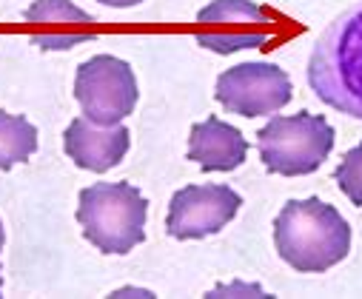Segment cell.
<instances>
[{
  "instance_id": "1",
  "label": "cell",
  "mask_w": 362,
  "mask_h": 299,
  "mask_svg": "<svg viewBox=\"0 0 362 299\" xmlns=\"http://www.w3.org/2000/svg\"><path fill=\"white\" fill-rule=\"evenodd\" d=\"M277 254L300 274H322L351 251V228L320 197L288 199L274 223Z\"/></svg>"
},
{
  "instance_id": "2",
  "label": "cell",
  "mask_w": 362,
  "mask_h": 299,
  "mask_svg": "<svg viewBox=\"0 0 362 299\" xmlns=\"http://www.w3.org/2000/svg\"><path fill=\"white\" fill-rule=\"evenodd\" d=\"M308 83L325 106L362 120V4L322 32L308 60Z\"/></svg>"
},
{
  "instance_id": "3",
  "label": "cell",
  "mask_w": 362,
  "mask_h": 299,
  "mask_svg": "<svg viewBox=\"0 0 362 299\" xmlns=\"http://www.w3.org/2000/svg\"><path fill=\"white\" fill-rule=\"evenodd\" d=\"M146 197L132 182H95L80 191L77 223L103 254H129L146 240Z\"/></svg>"
},
{
  "instance_id": "4",
  "label": "cell",
  "mask_w": 362,
  "mask_h": 299,
  "mask_svg": "<svg viewBox=\"0 0 362 299\" xmlns=\"http://www.w3.org/2000/svg\"><path fill=\"white\" fill-rule=\"evenodd\" d=\"M334 129L322 115H291L271 117L257 131V148L265 171L280 177L314 174L334 148Z\"/></svg>"
},
{
  "instance_id": "5",
  "label": "cell",
  "mask_w": 362,
  "mask_h": 299,
  "mask_svg": "<svg viewBox=\"0 0 362 299\" xmlns=\"http://www.w3.org/2000/svg\"><path fill=\"white\" fill-rule=\"evenodd\" d=\"M286 20L251 0H211L197 15V43L217 54L243 49H274L283 40Z\"/></svg>"
},
{
  "instance_id": "6",
  "label": "cell",
  "mask_w": 362,
  "mask_h": 299,
  "mask_svg": "<svg viewBox=\"0 0 362 299\" xmlns=\"http://www.w3.org/2000/svg\"><path fill=\"white\" fill-rule=\"evenodd\" d=\"M137 77L132 66L115 54H98L80 63L74 74V100L83 117L98 126H115L126 120L137 106Z\"/></svg>"
},
{
  "instance_id": "7",
  "label": "cell",
  "mask_w": 362,
  "mask_h": 299,
  "mask_svg": "<svg viewBox=\"0 0 362 299\" xmlns=\"http://www.w3.org/2000/svg\"><path fill=\"white\" fill-rule=\"evenodd\" d=\"M291 77L274 63H240L217 77V103L240 117L277 115L291 103Z\"/></svg>"
},
{
  "instance_id": "8",
  "label": "cell",
  "mask_w": 362,
  "mask_h": 299,
  "mask_svg": "<svg viewBox=\"0 0 362 299\" xmlns=\"http://www.w3.org/2000/svg\"><path fill=\"white\" fill-rule=\"evenodd\" d=\"M243 197L228 185H186L171 197L165 231L174 240H203L223 231L240 211Z\"/></svg>"
},
{
  "instance_id": "9",
  "label": "cell",
  "mask_w": 362,
  "mask_h": 299,
  "mask_svg": "<svg viewBox=\"0 0 362 299\" xmlns=\"http://www.w3.org/2000/svg\"><path fill=\"white\" fill-rule=\"evenodd\" d=\"M23 18L29 23L32 40L43 52H66L88 40H98L100 35L98 20L74 6L71 0H35Z\"/></svg>"
},
{
  "instance_id": "10",
  "label": "cell",
  "mask_w": 362,
  "mask_h": 299,
  "mask_svg": "<svg viewBox=\"0 0 362 299\" xmlns=\"http://www.w3.org/2000/svg\"><path fill=\"white\" fill-rule=\"evenodd\" d=\"M132 134L126 126H98L86 117H74L63 134V148L77 168L103 174L115 168L129 151Z\"/></svg>"
},
{
  "instance_id": "11",
  "label": "cell",
  "mask_w": 362,
  "mask_h": 299,
  "mask_svg": "<svg viewBox=\"0 0 362 299\" xmlns=\"http://www.w3.org/2000/svg\"><path fill=\"white\" fill-rule=\"evenodd\" d=\"M248 140L240 129L223 123L220 117H206L192 126L189 137V160H194L203 171H234L245 163Z\"/></svg>"
},
{
  "instance_id": "12",
  "label": "cell",
  "mask_w": 362,
  "mask_h": 299,
  "mask_svg": "<svg viewBox=\"0 0 362 299\" xmlns=\"http://www.w3.org/2000/svg\"><path fill=\"white\" fill-rule=\"evenodd\" d=\"M37 151V129L21 117L0 112V171L26 163Z\"/></svg>"
},
{
  "instance_id": "13",
  "label": "cell",
  "mask_w": 362,
  "mask_h": 299,
  "mask_svg": "<svg viewBox=\"0 0 362 299\" xmlns=\"http://www.w3.org/2000/svg\"><path fill=\"white\" fill-rule=\"evenodd\" d=\"M334 180L351 203L362 209V143L354 146L351 151H345L342 163L334 171Z\"/></svg>"
},
{
  "instance_id": "14",
  "label": "cell",
  "mask_w": 362,
  "mask_h": 299,
  "mask_svg": "<svg viewBox=\"0 0 362 299\" xmlns=\"http://www.w3.org/2000/svg\"><path fill=\"white\" fill-rule=\"evenodd\" d=\"M100 4H106V6H115V9H129V6H137V4H143V0H100Z\"/></svg>"
},
{
  "instance_id": "15",
  "label": "cell",
  "mask_w": 362,
  "mask_h": 299,
  "mask_svg": "<svg viewBox=\"0 0 362 299\" xmlns=\"http://www.w3.org/2000/svg\"><path fill=\"white\" fill-rule=\"evenodd\" d=\"M4 245H6V228H4V223H0V251H4Z\"/></svg>"
},
{
  "instance_id": "16",
  "label": "cell",
  "mask_w": 362,
  "mask_h": 299,
  "mask_svg": "<svg viewBox=\"0 0 362 299\" xmlns=\"http://www.w3.org/2000/svg\"><path fill=\"white\" fill-rule=\"evenodd\" d=\"M0 288H4V276H0Z\"/></svg>"
}]
</instances>
